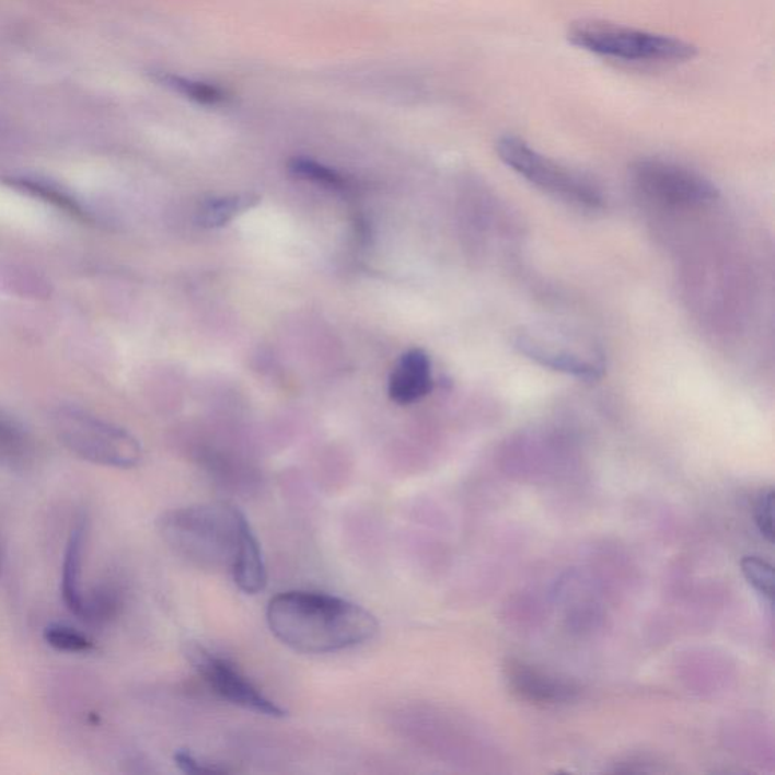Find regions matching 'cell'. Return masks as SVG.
Returning a JSON list of instances; mask_svg holds the SVG:
<instances>
[{"mask_svg":"<svg viewBox=\"0 0 775 775\" xmlns=\"http://www.w3.org/2000/svg\"><path fill=\"white\" fill-rule=\"evenodd\" d=\"M86 544V521L79 520L71 530L62 563L61 595L67 609L81 618L85 595L82 592V564Z\"/></svg>","mask_w":775,"mask_h":775,"instance_id":"8fae6325","label":"cell"},{"mask_svg":"<svg viewBox=\"0 0 775 775\" xmlns=\"http://www.w3.org/2000/svg\"><path fill=\"white\" fill-rule=\"evenodd\" d=\"M155 78L160 84L167 86V89L175 91L177 94H182L189 101L196 102V104L217 106L228 101L227 91L220 89L219 85L209 84V82L180 77V74L175 73H164V71L155 74Z\"/></svg>","mask_w":775,"mask_h":775,"instance_id":"4fadbf2b","label":"cell"},{"mask_svg":"<svg viewBox=\"0 0 775 775\" xmlns=\"http://www.w3.org/2000/svg\"><path fill=\"white\" fill-rule=\"evenodd\" d=\"M505 679L509 690L518 698L532 705H559L576 698L577 690L571 683L553 678L547 672L525 663L520 659H508L505 663Z\"/></svg>","mask_w":775,"mask_h":775,"instance_id":"9c48e42d","label":"cell"},{"mask_svg":"<svg viewBox=\"0 0 775 775\" xmlns=\"http://www.w3.org/2000/svg\"><path fill=\"white\" fill-rule=\"evenodd\" d=\"M290 172L292 175L315 182V184L324 185L335 189H342L346 185V181L342 175L334 170L320 164L317 161L308 160V158H294L290 161Z\"/></svg>","mask_w":775,"mask_h":775,"instance_id":"2e32d148","label":"cell"},{"mask_svg":"<svg viewBox=\"0 0 775 775\" xmlns=\"http://www.w3.org/2000/svg\"><path fill=\"white\" fill-rule=\"evenodd\" d=\"M759 532L763 537L773 543L774 541V491L768 489L759 497L756 511H754Z\"/></svg>","mask_w":775,"mask_h":775,"instance_id":"d6986e66","label":"cell"},{"mask_svg":"<svg viewBox=\"0 0 775 775\" xmlns=\"http://www.w3.org/2000/svg\"><path fill=\"white\" fill-rule=\"evenodd\" d=\"M30 454V438L18 425L0 415V461L23 464Z\"/></svg>","mask_w":775,"mask_h":775,"instance_id":"5bb4252c","label":"cell"},{"mask_svg":"<svg viewBox=\"0 0 775 775\" xmlns=\"http://www.w3.org/2000/svg\"><path fill=\"white\" fill-rule=\"evenodd\" d=\"M55 433L78 458L91 464L129 470L140 464V442L128 430L74 407H61L54 417Z\"/></svg>","mask_w":775,"mask_h":775,"instance_id":"277c9868","label":"cell"},{"mask_svg":"<svg viewBox=\"0 0 775 775\" xmlns=\"http://www.w3.org/2000/svg\"><path fill=\"white\" fill-rule=\"evenodd\" d=\"M638 192L663 207L698 208L718 199V188L694 170L659 158L640 160L632 167Z\"/></svg>","mask_w":775,"mask_h":775,"instance_id":"8992f818","label":"cell"},{"mask_svg":"<svg viewBox=\"0 0 775 775\" xmlns=\"http://www.w3.org/2000/svg\"><path fill=\"white\" fill-rule=\"evenodd\" d=\"M568 39L597 57L638 65H679L691 61L698 53L685 39L600 20L575 23L569 27Z\"/></svg>","mask_w":775,"mask_h":775,"instance_id":"3957f363","label":"cell"},{"mask_svg":"<svg viewBox=\"0 0 775 775\" xmlns=\"http://www.w3.org/2000/svg\"><path fill=\"white\" fill-rule=\"evenodd\" d=\"M45 640L50 647L65 652H90L94 650L93 640L81 632L62 624H53L45 628Z\"/></svg>","mask_w":775,"mask_h":775,"instance_id":"9a60e30c","label":"cell"},{"mask_svg":"<svg viewBox=\"0 0 775 775\" xmlns=\"http://www.w3.org/2000/svg\"><path fill=\"white\" fill-rule=\"evenodd\" d=\"M271 634L303 655H331L362 646L379 632V621L366 608L342 597L288 591L267 608Z\"/></svg>","mask_w":775,"mask_h":775,"instance_id":"6da1fadb","label":"cell"},{"mask_svg":"<svg viewBox=\"0 0 775 775\" xmlns=\"http://www.w3.org/2000/svg\"><path fill=\"white\" fill-rule=\"evenodd\" d=\"M496 150L498 158L509 169L557 199L580 208H603V193L594 182L543 155L521 138L513 136L498 138Z\"/></svg>","mask_w":775,"mask_h":775,"instance_id":"5b68a950","label":"cell"},{"mask_svg":"<svg viewBox=\"0 0 775 775\" xmlns=\"http://www.w3.org/2000/svg\"><path fill=\"white\" fill-rule=\"evenodd\" d=\"M187 655L194 670L199 672L209 690L224 702L268 718L287 717V710L265 697L263 692L253 685L246 675L241 674L239 668L228 659L201 646L189 647Z\"/></svg>","mask_w":775,"mask_h":775,"instance_id":"52a82bcc","label":"cell"},{"mask_svg":"<svg viewBox=\"0 0 775 775\" xmlns=\"http://www.w3.org/2000/svg\"><path fill=\"white\" fill-rule=\"evenodd\" d=\"M516 347L521 355L528 356L529 359L545 369L575 375V378L585 379V381H597L604 374V363L595 355H583L572 347L568 349L567 344L556 342V339L518 334Z\"/></svg>","mask_w":775,"mask_h":775,"instance_id":"ba28073f","label":"cell"},{"mask_svg":"<svg viewBox=\"0 0 775 775\" xmlns=\"http://www.w3.org/2000/svg\"><path fill=\"white\" fill-rule=\"evenodd\" d=\"M743 576L753 585L756 591L761 592L770 601L774 597V571L773 565L761 559V557H743L741 563Z\"/></svg>","mask_w":775,"mask_h":775,"instance_id":"e0dca14e","label":"cell"},{"mask_svg":"<svg viewBox=\"0 0 775 775\" xmlns=\"http://www.w3.org/2000/svg\"><path fill=\"white\" fill-rule=\"evenodd\" d=\"M11 184H14L15 187L23 189V192L34 194V196L42 197V199H46L47 201H53V204L57 205L58 208L65 209V211L77 213V216H81L82 213L81 208H79L78 205H74V201L70 200L69 197H66L65 194L55 192V189L46 187V185L38 184V182L22 180L14 182L11 181Z\"/></svg>","mask_w":775,"mask_h":775,"instance_id":"ac0fdd59","label":"cell"},{"mask_svg":"<svg viewBox=\"0 0 775 775\" xmlns=\"http://www.w3.org/2000/svg\"><path fill=\"white\" fill-rule=\"evenodd\" d=\"M256 194H231V196L212 197L200 205L197 221L204 228L227 227L233 219L243 216L258 204Z\"/></svg>","mask_w":775,"mask_h":775,"instance_id":"7c38bea8","label":"cell"},{"mask_svg":"<svg viewBox=\"0 0 775 775\" xmlns=\"http://www.w3.org/2000/svg\"><path fill=\"white\" fill-rule=\"evenodd\" d=\"M2 568H3V548H2V543H0V575H2Z\"/></svg>","mask_w":775,"mask_h":775,"instance_id":"44dd1931","label":"cell"},{"mask_svg":"<svg viewBox=\"0 0 775 775\" xmlns=\"http://www.w3.org/2000/svg\"><path fill=\"white\" fill-rule=\"evenodd\" d=\"M175 763L177 768L184 771L187 774H224L229 773V770L224 766H219L217 763L199 761L196 756H193L188 751H177L175 754Z\"/></svg>","mask_w":775,"mask_h":775,"instance_id":"ffe728a7","label":"cell"},{"mask_svg":"<svg viewBox=\"0 0 775 775\" xmlns=\"http://www.w3.org/2000/svg\"><path fill=\"white\" fill-rule=\"evenodd\" d=\"M433 390L432 362L425 350L406 351L391 374L388 393L398 405H413Z\"/></svg>","mask_w":775,"mask_h":775,"instance_id":"30bf717a","label":"cell"},{"mask_svg":"<svg viewBox=\"0 0 775 775\" xmlns=\"http://www.w3.org/2000/svg\"><path fill=\"white\" fill-rule=\"evenodd\" d=\"M162 540L185 563L231 575L241 550L255 536L246 516L229 504L185 506L158 521Z\"/></svg>","mask_w":775,"mask_h":775,"instance_id":"7a4b0ae2","label":"cell"}]
</instances>
